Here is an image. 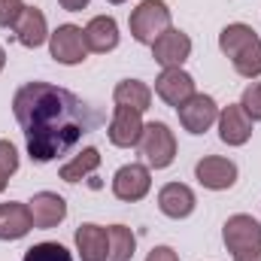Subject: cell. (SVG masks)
Wrapping results in <instances>:
<instances>
[{"mask_svg": "<svg viewBox=\"0 0 261 261\" xmlns=\"http://www.w3.org/2000/svg\"><path fill=\"white\" fill-rule=\"evenodd\" d=\"M73 240H76V252L82 261H107L110 255V231L94 222L79 225Z\"/></svg>", "mask_w": 261, "mask_h": 261, "instance_id": "14", "label": "cell"}, {"mask_svg": "<svg viewBox=\"0 0 261 261\" xmlns=\"http://www.w3.org/2000/svg\"><path fill=\"white\" fill-rule=\"evenodd\" d=\"M21 261H73V255L67 252V246L55 243V240H46V243H34Z\"/></svg>", "mask_w": 261, "mask_h": 261, "instance_id": "24", "label": "cell"}, {"mask_svg": "<svg viewBox=\"0 0 261 261\" xmlns=\"http://www.w3.org/2000/svg\"><path fill=\"white\" fill-rule=\"evenodd\" d=\"M6 67V52H3V46H0V70Z\"/></svg>", "mask_w": 261, "mask_h": 261, "instance_id": "31", "label": "cell"}, {"mask_svg": "<svg viewBox=\"0 0 261 261\" xmlns=\"http://www.w3.org/2000/svg\"><path fill=\"white\" fill-rule=\"evenodd\" d=\"M231 64H234V70H237L243 79H258L261 76V40H255L252 46H246Z\"/></svg>", "mask_w": 261, "mask_h": 261, "instance_id": "23", "label": "cell"}, {"mask_svg": "<svg viewBox=\"0 0 261 261\" xmlns=\"http://www.w3.org/2000/svg\"><path fill=\"white\" fill-rule=\"evenodd\" d=\"M195 206H197V197L186 182H167L158 192V210L167 219H189L195 213Z\"/></svg>", "mask_w": 261, "mask_h": 261, "instance_id": "15", "label": "cell"}, {"mask_svg": "<svg viewBox=\"0 0 261 261\" xmlns=\"http://www.w3.org/2000/svg\"><path fill=\"white\" fill-rule=\"evenodd\" d=\"M195 176L203 189L225 192L237 182V164L231 158H222V155H206L195 164Z\"/></svg>", "mask_w": 261, "mask_h": 261, "instance_id": "10", "label": "cell"}, {"mask_svg": "<svg viewBox=\"0 0 261 261\" xmlns=\"http://www.w3.org/2000/svg\"><path fill=\"white\" fill-rule=\"evenodd\" d=\"M130 37L143 46H152L164 31L173 28V18H170V9L164 0H143L134 12H130Z\"/></svg>", "mask_w": 261, "mask_h": 261, "instance_id": "2", "label": "cell"}, {"mask_svg": "<svg viewBox=\"0 0 261 261\" xmlns=\"http://www.w3.org/2000/svg\"><path fill=\"white\" fill-rule=\"evenodd\" d=\"M49 52L58 64L73 67L82 64L88 58V46H85V34L79 24H58L55 34H49Z\"/></svg>", "mask_w": 261, "mask_h": 261, "instance_id": "5", "label": "cell"}, {"mask_svg": "<svg viewBox=\"0 0 261 261\" xmlns=\"http://www.w3.org/2000/svg\"><path fill=\"white\" fill-rule=\"evenodd\" d=\"M176 113H179V125L189 134H195V137L197 134H206L219 122V103L210 94H197V91L182 107H176Z\"/></svg>", "mask_w": 261, "mask_h": 261, "instance_id": "6", "label": "cell"}, {"mask_svg": "<svg viewBox=\"0 0 261 261\" xmlns=\"http://www.w3.org/2000/svg\"><path fill=\"white\" fill-rule=\"evenodd\" d=\"M152 189V173H149V164H125L116 170L113 176V195L125 203H137L149 195Z\"/></svg>", "mask_w": 261, "mask_h": 261, "instance_id": "7", "label": "cell"}, {"mask_svg": "<svg viewBox=\"0 0 261 261\" xmlns=\"http://www.w3.org/2000/svg\"><path fill=\"white\" fill-rule=\"evenodd\" d=\"M28 206H31L34 228H40V231L58 228L67 219V200L58 192H37V195L28 200Z\"/></svg>", "mask_w": 261, "mask_h": 261, "instance_id": "12", "label": "cell"}, {"mask_svg": "<svg viewBox=\"0 0 261 261\" xmlns=\"http://www.w3.org/2000/svg\"><path fill=\"white\" fill-rule=\"evenodd\" d=\"M234 261H261V249H255V252H246V255H237Z\"/></svg>", "mask_w": 261, "mask_h": 261, "instance_id": "30", "label": "cell"}, {"mask_svg": "<svg viewBox=\"0 0 261 261\" xmlns=\"http://www.w3.org/2000/svg\"><path fill=\"white\" fill-rule=\"evenodd\" d=\"M58 3L64 6L67 12H79V9H85V6H88L91 0H58Z\"/></svg>", "mask_w": 261, "mask_h": 261, "instance_id": "29", "label": "cell"}, {"mask_svg": "<svg viewBox=\"0 0 261 261\" xmlns=\"http://www.w3.org/2000/svg\"><path fill=\"white\" fill-rule=\"evenodd\" d=\"M258 40V34H255V28H249V24H243V21H234V24H228V28H222V34H219V49H222V55H228L231 61L246 49V46H252Z\"/></svg>", "mask_w": 261, "mask_h": 261, "instance_id": "20", "label": "cell"}, {"mask_svg": "<svg viewBox=\"0 0 261 261\" xmlns=\"http://www.w3.org/2000/svg\"><path fill=\"white\" fill-rule=\"evenodd\" d=\"M15 37L24 49H40L49 40V21L40 6H24L15 21Z\"/></svg>", "mask_w": 261, "mask_h": 261, "instance_id": "16", "label": "cell"}, {"mask_svg": "<svg viewBox=\"0 0 261 261\" xmlns=\"http://www.w3.org/2000/svg\"><path fill=\"white\" fill-rule=\"evenodd\" d=\"M146 261H179V255H176L170 246H155V249L146 255Z\"/></svg>", "mask_w": 261, "mask_h": 261, "instance_id": "28", "label": "cell"}, {"mask_svg": "<svg viewBox=\"0 0 261 261\" xmlns=\"http://www.w3.org/2000/svg\"><path fill=\"white\" fill-rule=\"evenodd\" d=\"M110 255L107 261H130L137 249V237L128 225H110Z\"/></svg>", "mask_w": 261, "mask_h": 261, "instance_id": "22", "label": "cell"}, {"mask_svg": "<svg viewBox=\"0 0 261 261\" xmlns=\"http://www.w3.org/2000/svg\"><path fill=\"white\" fill-rule=\"evenodd\" d=\"M110 3H125V0H110Z\"/></svg>", "mask_w": 261, "mask_h": 261, "instance_id": "32", "label": "cell"}, {"mask_svg": "<svg viewBox=\"0 0 261 261\" xmlns=\"http://www.w3.org/2000/svg\"><path fill=\"white\" fill-rule=\"evenodd\" d=\"M15 170H18V152L9 140H0V192L6 189V182Z\"/></svg>", "mask_w": 261, "mask_h": 261, "instance_id": "25", "label": "cell"}, {"mask_svg": "<svg viewBox=\"0 0 261 261\" xmlns=\"http://www.w3.org/2000/svg\"><path fill=\"white\" fill-rule=\"evenodd\" d=\"M222 243H225V249H228L234 258L261 249V225H258V219H252V216H246V213L231 216V219L222 225Z\"/></svg>", "mask_w": 261, "mask_h": 261, "instance_id": "4", "label": "cell"}, {"mask_svg": "<svg viewBox=\"0 0 261 261\" xmlns=\"http://www.w3.org/2000/svg\"><path fill=\"white\" fill-rule=\"evenodd\" d=\"M155 94L167 103V107H182L192 94H195V79L192 73H186L182 67H170V70H161V76L155 79Z\"/></svg>", "mask_w": 261, "mask_h": 261, "instance_id": "11", "label": "cell"}, {"mask_svg": "<svg viewBox=\"0 0 261 261\" xmlns=\"http://www.w3.org/2000/svg\"><path fill=\"white\" fill-rule=\"evenodd\" d=\"M24 3L21 0H0V28H15Z\"/></svg>", "mask_w": 261, "mask_h": 261, "instance_id": "27", "label": "cell"}, {"mask_svg": "<svg viewBox=\"0 0 261 261\" xmlns=\"http://www.w3.org/2000/svg\"><path fill=\"white\" fill-rule=\"evenodd\" d=\"M192 55V37L170 28L164 31L155 43H152V58L155 64H161V70H170V67H182Z\"/></svg>", "mask_w": 261, "mask_h": 261, "instance_id": "8", "label": "cell"}, {"mask_svg": "<svg viewBox=\"0 0 261 261\" xmlns=\"http://www.w3.org/2000/svg\"><path fill=\"white\" fill-rule=\"evenodd\" d=\"M113 100H116V107H130L137 113H146L152 107V88L140 79H122L113 88Z\"/></svg>", "mask_w": 261, "mask_h": 261, "instance_id": "19", "label": "cell"}, {"mask_svg": "<svg viewBox=\"0 0 261 261\" xmlns=\"http://www.w3.org/2000/svg\"><path fill=\"white\" fill-rule=\"evenodd\" d=\"M12 113L24 134L28 155L37 164L67 155L91 128L85 103L52 82H24L12 97Z\"/></svg>", "mask_w": 261, "mask_h": 261, "instance_id": "1", "label": "cell"}, {"mask_svg": "<svg viewBox=\"0 0 261 261\" xmlns=\"http://www.w3.org/2000/svg\"><path fill=\"white\" fill-rule=\"evenodd\" d=\"M216 125H219V140L225 146H243V143H249L255 122L243 113L240 103H228L225 110H219V122Z\"/></svg>", "mask_w": 261, "mask_h": 261, "instance_id": "13", "label": "cell"}, {"mask_svg": "<svg viewBox=\"0 0 261 261\" xmlns=\"http://www.w3.org/2000/svg\"><path fill=\"white\" fill-rule=\"evenodd\" d=\"M82 34H85L88 52L107 55V52H113V49L119 46V24H116L113 15H94V18L82 28Z\"/></svg>", "mask_w": 261, "mask_h": 261, "instance_id": "17", "label": "cell"}, {"mask_svg": "<svg viewBox=\"0 0 261 261\" xmlns=\"http://www.w3.org/2000/svg\"><path fill=\"white\" fill-rule=\"evenodd\" d=\"M100 167V152L94 149V146H88V149H82L79 155H73L67 164H61V170H58V176L64 179V182H82L88 173H94Z\"/></svg>", "mask_w": 261, "mask_h": 261, "instance_id": "21", "label": "cell"}, {"mask_svg": "<svg viewBox=\"0 0 261 261\" xmlns=\"http://www.w3.org/2000/svg\"><path fill=\"white\" fill-rule=\"evenodd\" d=\"M240 107H243V113H246L252 122H261V82H249V85L243 88Z\"/></svg>", "mask_w": 261, "mask_h": 261, "instance_id": "26", "label": "cell"}, {"mask_svg": "<svg viewBox=\"0 0 261 261\" xmlns=\"http://www.w3.org/2000/svg\"><path fill=\"white\" fill-rule=\"evenodd\" d=\"M34 228V219H31V206L28 203H18V200H9V203H0V240H21L28 237Z\"/></svg>", "mask_w": 261, "mask_h": 261, "instance_id": "18", "label": "cell"}, {"mask_svg": "<svg viewBox=\"0 0 261 261\" xmlns=\"http://www.w3.org/2000/svg\"><path fill=\"white\" fill-rule=\"evenodd\" d=\"M143 128H146L143 113H137L130 107H116L113 110V119H110V128H107V137L119 149H134V146H140Z\"/></svg>", "mask_w": 261, "mask_h": 261, "instance_id": "9", "label": "cell"}, {"mask_svg": "<svg viewBox=\"0 0 261 261\" xmlns=\"http://www.w3.org/2000/svg\"><path fill=\"white\" fill-rule=\"evenodd\" d=\"M140 152H143V158H146L149 167H155V170L170 167L173 158H176V137H173L170 125L149 122L143 128V137H140Z\"/></svg>", "mask_w": 261, "mask_h": 261, "instance_id": "3", "label": "cell"}]
</instances>
